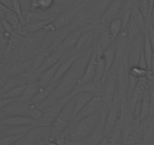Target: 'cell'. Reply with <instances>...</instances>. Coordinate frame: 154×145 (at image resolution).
<instances>
[{
  "mask_svg": "<svg viewBox=\"0 0 154 145\" xmlns=\"http://www.w3.org/2000/svg\"><path fill=\"white\" fill-rule=\"evenodd\" d=\"M39 88H40V86H39L38 82L27 83L24 90H23V92L22 93L18 100L23 102H29V100L34 97V95L36 94Z\"/></svg>",
  "mask_w": 154,
  "mask_h": 145,
  "instance_id": "cell-29",
  "label": "cell"
},
{
  "mask_svg": "<svg viewBox=\"0 0 154 145\" xmlns=\"http://www.w3.org/2000/svg\"><path fill=\"white\" fill-rule=\"evenodd\" d=\"M143 48V32H140L135 36L129 45L128 51V66H137Z\"/></svg>",
  "mask_w": 154,
  "mask_h": 145,
  "instance_id": "cell-9",
  "label": "cell"
},
{
  "mask_svg": "<svg viewBox=\"0 0 154 145\" xmlns=\"http://www.w3.org/2000/svg\"><path fill=\"white\" fill-rule=\"evenodd\" d=\"M93 47L79 54L69 70L59 79L57 86L55 87L51 95L40 106H38L41 110L43 111L46 110L47 108L54 105L59 100L73 92L76 88L77 84L83 75L92 52Z\"/></svg>",
  "mask_w": 154,
  "mask_h": 145,
  "instance_id": "cell-1",
  "label": "cell"
},
{
  "mask_svg": "<svg viewBox=\"0 0 154 145\" xmlns=\"http://www.w3.org/2000/svg\"><path fill=\"white\" fill-rule=\"evenodd\" d=\"M137 7L146 20L149 19V0H139Z\"/></svg>",
  "mask_w": 154,
  "mask_h": 145,
  "instance_id": "cell-40",
  "label": "cell"
},
{
  "mask_svg": "<svg viewBox=\"0 0 154 145\" xmlns=\"http://www.w3.org/2000/svg\"><path fill=\"white\" fill-rule=\"evenodd\" d=\"M23 84H27V80L23 76H15L8 77L6 80L5 83L2 86V88L0 89V94L3 93L7 92L10 91L12 88L18 86L20 85H23Z\"/></svg>",
  "mask_w": 154,
  "mask_h": 145,
  "instance_id": "cell-26",
  "label": "cell"
},
{
  "mask_svg": "<svg viewBox=\"0 0 154 145\" xmlns=\"http://www.w3.org/2000/svg\"><path fill=\"white\" fill-rule=\"evenodd\" d=\"M126 30L127 34H128V41H129V45L131 43L133 39L135 38V36L137 34H139L140 32H143L141 31V29H140V27H139L133 20H131V19H130L129 21H128Z\"/></svg>",
  "mask_w": 154,
  "mask_h": 145,
  "instance_id": "cell-37",
  "label": "cell"
},
{
  "mask_svg": "<svg viewBox=\"0 0 154 145\" xmlns=\"http://www.w3.org/2000/svg\"><path fill=\"white\" fill-rule=\"evenodd\" d=\"M107 110L104 107L94 114L72 122L65 129V137L67 143L72 144L91 134L106 116Z\"/></svg>",
  "mask_w": 154,
  "mask_h": 145,
  "instance_id": "cell-2",
  "label": "cell"
},
{
  "mask_svg": "<svg viewBox=\"0 0 154 145\" xmlns=\"http://www.w3.org/2000/svg\"><path fill=\"white\" fill-rule=\"evenodd\" d=\"M149 109H150V103H149V89L145 92L143 98L141 100L140 104V120L145 119L149 116Z\"/></svg>",
  "mask_w": 154,
  "mask_h": 145,
  "instance_id": "cell-34",
  "label": "cell"
},
{
  "mask_svg": "<svg viewBox=\"0 0 154 145\" xmlns=\"http://www.w3.org/2000/svg\"><path fill=\"white\" fill-rule=\"evenodd\" d=\"M79 54H71L67 56L63 55L61 62L60 63V66H58L57 69V72H56L54 79H53V82H57L69 70L72 63L78 58Z\"/></svg>",
  "mask_w": 154,
  "mask_h": 145,
  "instance_id": "cell-20",
  "label": "cell"
},
{
  "mask_svg": "<svg viewBox=\"0 0 154 145\" xmlns=\"http://www.w3.org/2000/svg\"><path fill=\"white\" fill-rule=\"evenodd\" d=\"M103 107L104 106H103V100H102L101 97L100 95L94 96L84 106V107L82 108V110L79 111V113L77 114V116H75V119L72 120V122H75V121H78L79 119H82L83 118L87 117V116H89L91 115L94 114L97 112L101 110Z\"/></svg>",
  "mask_w": 154,
  "mask_h": 145,
  "instance_id": "cell-11",
  "label": "cell"
},
{
  "mask_svg": "<svg viewBox=\"0 0 154 145\" xmlns=\"http://www.w3.org/2000/svg\"><path fill=\"white\" fill-rule=\"evenodd\" d=\"M26 84L20 85L15 88H12L7 92L0 94V98H8V99H18L23 92Z\"/></svg>",
  "mask_w": 154,
  "mask_h": 145,
  "instance_id": "cell-36",
  "label": "cell"
},
{
  "mask_svg": "<svg viewBox=\"0 0 154 145\" xmlns=\"http://www.w3.org/2000/svg\"><path fill=\"white\" fill-rule=\"evenodd\" d=\"M50 131V127L35 125L26 134H23L21 138L14 145H33L42 139L46 138L49 134Z\"/></svg>",
  "mask_w": 154,
  "mask_h": 145,
  "instance_id": "cell-7",
  "label": "cell"
},
{
  "mask_svg": "<svg viewBox=\"0 0 154 145\" xmlns=\"http://www.w3.org/2000/svg\"><path fill=\"white\" fill-rule=\"evenodd\" d=\"M152 24H153V26H154V23H152Z\"/></svg>",
  "mask_w": 154,
  "mask_h": 145,
  "instance_id": "cell-54",
  "label": "cell"
},
{
  "mask_svg": "<svg viewBox=\"0 0 154 145\" xmlns=\"http://www.w3.org/2000/svg\"><path fill=\"white\" fill-rule=\"evenodd\" d=\"M101 27V23L93 24L88 26L82 32L77 43L75 44L72 50V54H81L86 50L92 48L97 42V35Z\"/></svg>",
  "mask_w": 154,
  "mask_h": 145,
  "instance_id": "cell-4",
  "label": "cell"
},
{
  "mask_svg": "<svg viewBox=\"0 0 154 145\" xmlns=\"http://www.w3.org/2000/svg\"><path fill=\"white\" fill-rule=\"evenodd\" d=\"M152 145H154V143H152Z\"/></svg>",
  "mask_w": 154,
  "mask_h": 145,
  "instance_id": "cell-55",
  "label": "cell"
},
{
  "mask_svg": "<svg viewBox=\"0 0 154 145\" xmlns=\"http://www.w3.org/2000/svg\"><path fill=\"white\" fill-rule=\"evenodd\" d=\"M46 141H47V137L45 139H42V140L37 142L36 143H35V144L33 145H45L46 144Z\"/></svg>",
  "mask_w": 154,
  "mask_h": 145,
  "instance_id": "cell-48",
  "label": "cell"
},
{
  "mask_svg": "<svg viewBox=\"0 0 154 145\" xmlns=\"http://www.w3.org/2000/svg\"><path fill=\"white\" fill-rule=\"evenodd\" d=\"M35 120L30 117L22 116H10L0 121L2 126H23L35 124Z\"/></svg>",
  "mask_w": 154,
  "mask_h": 145,
  "instance_id": "cell-21",
  "label": "cell"
},
{
  "mask_svg": "<svg viewBox=\"0 0 154 145\" xmlns=\"http://www.w3.org/2000/svg\"><path fill=\"white\" fill-rule=\"evenodd\" d=\"M57 82H52L49 85H46V86L40 87V88L38 89L36 94L29 100V103L38 106V107L40 106L48 99V97L51 95L52 91H54L55 87L57 86Z\"/></svg>",
  "mask_w": 154,
  "mask_h": 145,
  "instance_id": "cell-18",
  "label": "cell"
},
{
  "mask_svg": "<svg viewBox=\"0 0 154 145\" xmlns=\"http://www.w3.org/2000/svg\"><path fill=\"white\" fill-rule=\"evenodd\" d=\"M107 27L111 37L112 38L113 40H116L122 31V27H123L122 18V17H116V18L113 19L108 23Z\"/></svg>",
  "mask_w": 154,
  "mask_h": 145,
  "instance_id": "cell-28",
  "label": "cell"
},
{
  "mask_svg": "<svg viewBox=\"0 0 154 145\" xmlns=\"http://www.w3.org/2000/svg\"><path fill=\"white\" fill-rule=\"evenodd\" d=\"M128 72L130 74L135 76V77L138 78V79H140V78H147L148 79H153L152 72H151L150 70L146 69V68L140 67L138 66L130 67Z\"/></svg>",
  "mask_w": 154,
  "mask_h": 145,
  "instance_id": "cell-33",
  "label": "cell"
},
{
  "mask_svg": "<svg viewBox=\"0 0 154 145\" xmlns=\"http://www.w3.org/2000/svg\"><path fill=\"white\" fill-rule=\"evenodd\" d=\"M91 26V25H89ZM89 26H84V27H78L70 32L69 35L63 39L61 43L59 45V48L64 52L63 55H69L72 54V50L75 47V44L79 40L82 32L87 29Z\"/></svg>",
  "mask_w": 154,
  "mask_h": 145,
  "instance_id": "cell-14",
  "label": "cell"
},
{
  "mask_svg": "<svg viewBox=\"0 0 154 145\" xmlns=\"http://www.w3.org/2000/svg\"><path fill=\"white\" fill-rule=\"evenodd\" d=\"M74 94V100H75V105H74L73 114L72 117V122L77 114L79 113L82 108L84 107L85 104L92 98L94 96L93 94L89 92H85V91H80V92L73 93Z\"/></svg>",
  "mask_w": 154,
  "mask_h": 145,
  "instance_id": "cell-22",
  "label": "cell"
},
{
  "mask_svg": "<svg viewBox=\"0 0 154 145\" xmlns=\"http://www.w3.org/2000/svg\"><path fill=\"white\" fill-rule=\"evenodd\" d=\"M30 103L29 102H23L20 100H16L10 103L3 109L5 113L10 116H22L29 117Z\"/></svg>",
  "mask_w": 154,
  "mask_h": 145,
  "instance_id": "cell-15",
  "label": "cell"
},
{
  "mask_svg": "<svg viewBox=\"0 0 154 145\" xmlns=\"http://www.w3.org/2000/svg\"><path fill=\"white\" fill-rule=\"evenodd\" d=\"M107 141H108L107 137H105L104 138H103V140H102V141L100 142V143H99L98 145H107Z\"/></svg>",
  "mask_w": 154,
  "mask_h": 145,
  "instance_id": "cell-49",
  "label": "cell"
},
{
  "mask_svg": "<svg viewBox=\"0 0 154 145\" xmlns=\"http://www.w3.org/2000/svg\"><path fill=\"white\" fill-rule=\"evenodd\" d=\"M8 115L5 113L3 110H0V121L2 120V119H5V118L8 117Z\"/></svg>",
  "mask_w": 154,
  "mask_h": 145,
  "instance_id": "cell-47",
  "label": "cell"
},
{
  "mask_svg": "<svg viewBox=\"0 0 154 145\" xmlns=\"http://www.w3.org/2000/svg\"><path fill=\"white\" fill-rule=\"evenodd\" d=\"M54 6V0H38V11H48Z\"/></svg>",
  "mask_w": 154,
  "mask_h": 145,
  "instance_id": "cell-39",
  "label": "cell"
},
{
  "mask_svg": "<svg viewBox=\"0 0 154 145\" xmlns=\"http://www.w3.org/2000/svg\"><path fill=\"white\" fill-rule=\"evenodd\" d=\"M2 128H3V126H2V125H0V130L2 129Z\"/></svg>",
  "mask_w": 154,
  "mask_h": 145,
  "instance_id": "cell-53",
  "label": "cell"
},
{
  "mask_svg": "<svg viewBox=\"0 0 154 145\" xmlns=\"http://www.w3.org/2000/svg\"><path fill=\"white\" fill-rule=\"evenodd\" d=\"M52 20H39V21H35L32 22V23H26V24L23 25V30L24 35H28V34L33 33V32H38L40 29H42L45 25L49 23Z\"/></svg>",
  "mask_w": 154,
  "mask_h": 145,
  "instance_id": "cell-30",
  "label": "cell"
},
{
  "mask_svg": "<svg viewBox=\"0 0 154 145\" xmlns=\"http://www.w3.org/2000/svg\"><path fill=\"white\" fill-rule=\"evenodd\" d=\"M105 119H106V116L101 121L99 126L91 134L76 143H72V145H98L102 141V140L106 137L104 131H103Z\"/></svg>",
  "mask_w": 154,
  "mask_h": 145,
  "instance_id": "cell-16",
  "label": "cell"
},
{
  "mask_svg": "<svg viewBox=\"0 0 154 145\" xmlns=\"http://www.w3.org/2000/svg\"><path fill=\"white\" fill-rule=\"evenodd\" d=\"M150 71H151V72H152V77H153V79H154V53H153V54H152V61H151Z\"/></svg>",
  "mask_w": 154,
  "mask_h": 145,
  "instance_id": "cell-46",
  "label": "cell"
},
{
  "mask_svg": "<svg viewBox=\"0 0 154 145\" xmlns=\"http://www.w3.org/2000/svg\"><path fill=\"white\" fill-rule=\"evenodd\" d=\"M85 5V1L83 3L76 5V6L66 8V9L60 10L58 15L51 21V24L53 25L54 29H60V28L67 26L69 23H72L77 14L79 12V11L83 8Z\"/></svg>",
  "mask_w": 154,
  "mask_h": 145,
  "instance_id": "cell-8",
  "label": "cell"
},
{
  "mask_svg": "<svg viewBox=\"0 0 154 145\" xmlns=\"http://www.w3.org/2000/svg\"><path fill=\"white\" fill-rule=\"evenodd\" d=\"M29 69H32L31 66L30 60L27 61H22V60H17L15 62L9 63L6 66L5 69V72L8 77L15 76H21Z\"/></svg>",
  "mask_w": 154,
  "mask_h": 145,
  "instance_id": "cell-17",
  "label": "cell"
},
{
  "mask_svg": "<svg viewBox=\"0 0 154 145\" xmlns=\"http://www.w3.org/2000/svg\"><path fill=\"white\" fill-rule=\"evenodd\" d=\"M62 58H63V57H62ZM62 58L60 59L56 64H54V66L48 68L46 70H45L44 72H42V73L39 74V80H38V82L39 86L45 87L46 86V85H49L51 82H53V79H54V76H55V73L56 72H57V68L60 66V62H61Z\"/></svg>",
  "mask_w": 154,
  "mask_h": 145,
  "instance_id": "cell-24",
  "label": "cell"
},
{
  "mask_svg": "<svg viewBox=\"0 0 154 145\" xmlns=\"http://www.w3.org/2000/svg\"><path fill=\"white\" fill-rule=\"evenodd\" d=\"M125 0H111L106 11L102 15L100 23L107 25L109 21L116 17H122Z\"/></svg>",
  "mask_w": 154,
  "mask_h": 145,
  "instance_id": "cell-10",
  "label": "cell"
},
{
  "mask_svg": "<svg viewBox=\"0 0 154 145\" xmlns=\"http://www.w3.org/2000/svg\"><path fill=\"white\" fill-rule=\"evenodd\" d=\"M115 40L112 39L109 34V30H108L107 25H102V27L99 32L98 35H97V43L101 47L102 49L104 51L106 48H107L112 42Z\"/></svg>",
  "mask_w": 154,
  "mask_h": 145,
  "instance_id": "cell-25",
  "label": "cell"
},
{
  "mask_svg": "<svg viewBox=\"0 0 154 145\" xmlns=\"http://www.w3.org/2000/svg\"><path fill=\"white\" fill-rule=\"evenodd\" d=\"M96 65H97V51H96L95 45H94L92 52H91V56H90V58L88 60V63H87L83 75H82V78L77 84L75 89L94 80V76H95Z\"/></svg>",
  "mask_w": 154,
  "mask_h": 145,
  "instance_id": "cell-13",
  "label": "cell"
},
{
  "mask_svg": "<svg viewBox=\"0 0 154 145\" xmlns=\"http://www.w3.org/2000/svg\"><path fill=\"white\" fill-rule=\"evenodd\" d=\"M120 102L119 101L116 102L113 105V106L108 110L106 113L104 128H103L105 136L106 137H109V135L112 134L116 125L119 122V118H120Z\"/></svg>",
  "mask_w": 154,
  "mask_h": 145,
  "instance_id": "cell-12",
  "label": "cell"
},
{
  "mask_svg": "<svg viewBox=\"0 0 154 145\" xmlns=\"http://www.w3.org/2000/svg\"><path fill=\"white\" fill-rule=\"evenodd\" d=\"M4 51V49L2 48H1V47H0V52H1V51Z\"/></svg>",
  "mask_w": 154,
  "mask_h": 145,
  "instance_id": "cell-52",
  "label": "cell"
},
{
  "mask_svg": "<svg viewBox=\"0 0 154 145\" xmlns=\"http://www.w3.org/2000/svg\"><path fill=\"white\" fill-rule=\"evenodd\" d=\"M85 0H54V6L59 10L66 9L83 3Z\"/></svg>",
  "mask_w": 154,
  "mask_h": 145,
  "instance_id": "cell-35",
  "label": "cell"
},
{
  "mask_svg": "<svg viewBox=\"0 0 154 145\" xmlns=\"http://www.w3.org/2000/svg\"><path fill=\"white\" fill-rule=\"evenodd\" d=\"M17 99H8V98H0V110H3L6 106H8L10 103Z\"/></svg>",
  "mask_w": 154,
  "mask_h": 145,
  "instance_id": "cell-43",
  "label": "cell"
},
{
  "mask_svg": "<svg viewBox=\"0 0 154 145\" xmlns=\"http://www.w3.org/2000/svg\"><path fill=\"white\" fill-rule=\"evenodd\" d=\"M143 54H144L145 60H146V66H147L148 69L150 70L151 61H152V57L153 54V51H152V46L149 42V38H148L146 31L145 30L143 32Z\"/></svg>",
  "mask_w": 154,
  "mask_h": 145,
  "instance_id": "cell-32",
  "label": "cell"
},
{
  "mask_svg": "<svg viewBox=\"0 0 154 145\" xmlns=\"http://www.w3.org/2000/svg\"><path fill=\"white\" fill-rule=\"evenodd\" d=\"M137 82H138V78L135 77L133 75L130 74L128 75V91H127V98L129 99L130 96L132 94L133 91L135 88L136 85H137Z\"/></svg>",
  "mask_w": 154,
  "mask_h": 145,
  "instance_id": "cell-41",
  "label": "cell"
},
{
  "mask_svg": "<svg viewBox=\"0 0 154 145\" xmlns=\"http://www.w3.org/2000/svg\"><path fill=\"white\" fill-rule=\"evenodd\" d=\"M103 84L101 82H97L92 81L91 82L85 84L79 88L74 90L72 93L80 92V91H85V92H89L93 94L94 95H100L101 94L102 88H103Z\"/></svg>",
  "mask_w": 154,
  "mask_h": 145,
  "instance_id": "cell-27",
  "label": "cell"
},
{
  "mask_svg": "<svg viewBox=\"0 0 154 145\" xmlns=\"http://www.w3.org/2000/svg\"><path fill=\"white\" fill-rule=\"evenodd\" d=\"M130 19L140 27L142 32H144V31L146 30V19L137 6H134L132 8Z\"/></svg>",
  "mask_w": 154,
  "mask_h": 145,
  "instance_id": "cell-31",
  "label": "cell"
},
{
  "mask_svg": "<svg viewBox=\"0 0 154 145\" xmlns=\"http://www.w3.org/2000/svg\"><path fill=\"white\" fill-rule=\"evenodd\" d=\"M0 2L6 8L12 10V0H0Z\"/></svg>",
  "mask_w": 154,
  "mask_h": 145,
  "instance_id": "cell-45",
  "label": "cell"
},
{
  "mask_svg": "<svg viewBox=\"0 0 154 145\" xmlns=\"http://www.w3.org/2000/svg\"><path fill=\"white\" fill-rule=\"evenodd\" d=\"M73 96V93L63 97L62 99L56 102L54 105L50 107L47 108L46 110H43V114L41 116L40 119L35 121V125H39V126H47L51 127V124L54 122L57 116H58L59 113L61 110L62 107L64 106L65 103Z\"/></svg>",
  "mask_w": 154,
  "mask_h": 145,
  "instance_id": "cell-6",
  "label": "cell"
},
{
  "mask_svg": "<svg viewBox=\"0 0 154 145\" xmlns=\"http://www.w3.org/2000/svg\"><path fill=\"white\" fill-rule=\"evenodd\" d=\"M7 11H8V10H7ZM7 11H0V20H2V19L5 18V14Z\"/></svg>",
  "mask_w": 154,
  "mask_h": 145,
  "instance_id": "cell-50",
  "label": "cell"
},
{
  "mask_svg": "<svg viewBox=\"0 0 154 145\" xmlns=\"http://www.w3.org/2000/svg\"><path fill=\"white\" fill-rule=\"evenodd\" d=\"M23 134L19 135H5L0 137V145H14L18 141Z\"/></svg>",
  "mask_w": 154,
  "mask_h": 145,
  "instance_id": "cell-38",
  "label": "cell"
},
{
  "mask_svg": "<svg viewBox=\"0 0 154 145\" xmlns=\"http://www.w3.org/2000/svg\"><path fill=\"white\" fill-rule=\"evenodd\" d=\"M116 56V40L108 47L107 48L103 51V57L105 63V71H104V76H103V83L106 79V76L110 72L112 66H113L114 60H115Z\"/></svg>",
  "mask_w": 154,
  "mask_h": 145,
  "instance_id": "cell-23",
  "label": "cell"
},
{
  "mask_svg": "<svg viewBox=\"0 0 154 145\" xmlns=\"http://www.w3.org/2000/svg\"><path fill=\"white\" fill-rule=\"evenodd\" d=\"M100 97L103 100V106L107 111L113 106L116 102L119 101L117 82L116 79L115 72L113 71L110 70L103 82Z\"/></svg>",
  "mask_w": 154,
  "mask_h": 145,
  "instance_id": "cell-3",
  "label": "cell"
},
{
  "mask_svg": "<svg viewBox=\"0 0 154 145\" xmlns=\"http://www.w3.org/2000/svg\"><path fill=\"white\" fill-rule=\"evenodd\" d=\"M63 54H64V52L59 47H57L49 55L47 56L46 58L43 60L40 66H38V69H35V71L38 74H40L47 69L56 64L63 57Z\"/></svg>",
  "mask_w": 154,
  "mask_h": 145,
  "instance_id": "cell-19",
  "label": "cell"
},
{
  "mask_svg": "<svg viewBox=\"0 0 154 145\" xmlns=\"http://www.w3.org/2000/svg\"><path fill=\"white\" fill-rule=\"evenodd\" d=\"M12 10L17 14L20 18V22L23 25V14H22V6L19 0H12Z\"/></svg>",
  "mask_w": 154,
  "mask_h": 145,
  "instance_id": "cell-42",
  "label": "cell"
},
{
  "mask_svg": "<svg viewBox=\"0 0 154 145\" xmlns=\"http://www.w3.org/2000/svg\"><path fill=\"white\" fill-rule=\"evenodd\" d=\"M75 100L73 96L66 102L62 107L58 116L51 125V130H60L64 131L72 122V114H73Z\"/></svg>",
  "mask_w": 154,
  "mask_h": 145,
  "instance_id": "cell-5",
  "label": "cell"
},
{
  "mask_svg": "<svg viewBox=\"0 0 154 145\" xmlns=\"http://www.w3.org/2000/svg\"><path fill=\"white\" fill-rule=\"evenodd\" d=\"M135 145H143V142H142V140H141V139H140V137H137V140H136Z\"/></svg>",
  "mask_w": 154,
  "mask_h": 145,
  "instance_id": "cell-51",
  "label": "cell"
},
{
  "mask_svg": "<svg viewBox=\"0 0 154 145\" xmlns=\"http://www.w3.org/2000/svg\"><path fill=\"white\" fill-rule=\"evenodd\" d=\"M8 76H7L6 73L5 72V71L2 72H0V89L2 88V86L4 85V84L5 83L6 80L8 79Z\"/></svg>",
  "mask_w": 154,
  "mask_h": 145,
  "instance_id": "cell-44",
  "label": "cell"
}]
</instances>
